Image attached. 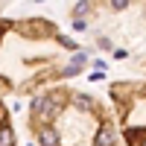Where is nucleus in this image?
Returning <instances> with one entry per match:
<instances>
[{
    "mask_svg": "<svg viewBox=\"0 0 146 146\" xmlns=\"http://www.w3.org/2000/svg\"><path fill=\"white\" fill-rule=\"evenodd\" d=\"M129 0H111V9H126Z\"/></svg>",
    "mask_w": 146,
    "mask_h": 146,
    "instance_id": "obj_2",
    "label": "nucleus"
},
{
    "mask_svg": "<svg viewBox=\"0 0 146 146\" xmlns=\"http://www.w3.org/2000/svg\"><path fill=\"white\" fill-rule=\"evenodd\" d=\"M96 146H114V131L111 129H102L96 135Z\"/></svg>",
    "mask_w": 146,
    "mask_h": 146,
    "instance_id": "obj_1",
    "label": "nucleus"
}]
</instances>
